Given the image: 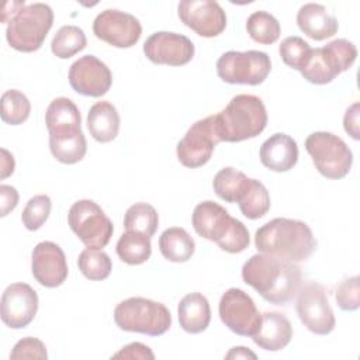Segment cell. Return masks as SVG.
<instances>
[{
  "instance_id": "1",
  "label": "cell",
  "mask_w": 360,
  "mask_h": 360,
  "mask_svg": "<svg viewBox=\"0 0 360 360\" xmlns=\"http://www.w3.org/2000/svg\"><path fill=\"white\" fill-rule=\"evenodd\" d=\"M242 278L267 302L284 305L297 295L302 274L300 266L294 262L267 253H257L245 262Z\"/></svg>"
},
{
  "instance_id": "2",
  "label": "cell",
  "mask_w": 360,
  "mask_h": 360,
  "mask_svg": "<svg viewBox=\"0 0 360 360\" xmlns=\"http://www.w3.org/2000/svg\"><path fill=\"white\" fill-rule=\"evenodd\" d=\"M316 245L311 228L291 218H274L262 225L255 235V246L260 253L294 263L307 260L315 252Z\"/></svg>"
},
{
  "instance_id": "3",
  "label": "cell",
  "mask_w": 360,
  "mask_h": 360,
  "mask_svg": "<svg viewBox=\"0 0 360 360\" xmlns=\"http://www.w3.org/2000/svg\"><path fill=\"white\" fill-rule=\"evenodd\" d=\"M214 124L219 142H240L263 132L267 125V111L257 96L238 94L214 115Z\"/></svg>"
},
{
  "instance_id": "4",
  "label": "cell",
  "mask_w": 360,
  "mask_h": 360,
  "mask_svg": "<svg viewBox=\"0 0 360 360\" xmlns=\"http://www.w3.org/2000/svg\"><path fill=\"white\" fill-rule=\"evenodd\" d=\"M114 322L125 332L160 336L172 326V315L162 302L143 297H131L115 307Z\"/></svg>"
},
{
  "instance_id": "5",
  "label": "cell",
  "mask_w": 360,
  "mask_h": 360,
  "mask_svg": "<svg viewBox=\"0 0 360 360\" xmlns=\"http://www.w3.org/2000/svg\"><path fill=\"white\" fill-rule=\"evenodd\" d=\"M53 24V11L45 3L24 6L8 22L6 38L11 48L20 52L38 51Z\"/></svg>"
},
{
  "instance_id": "6",
  "label": "cell",
  "mask_w": 360,
  "mask_h": 360,
  "mask_svg": "<svg viewBox=\"0 0 360 360\" xmlns=\"http://www.w3.org/2000/svg\"><path fill=\"white\" fill-rule=\"evenodd\" d=\"M356 58L357 48L354 44L345 38H338L322 48H312L301 75L312 84H328L338 75L350 69Z\"/></svg>"
},
{
  "instance_id": "7",
  "label": "cell",
  "mask_w": 360,
  "mask_h": 360,
  "mask_svg": "<svg viewBox=\"0 0 360 360\" xmlns=\"http://www.w3.org/2000/svg\"><path fill=\"white\" fill-rule=\"evenodd\" d=\"M305 149L323 177L339 180L349 174L353 153L338 135L326 131L312 132L305 139Z\"/></svg>"
},
{
  "instance_id": "8",
  "label": "cell",
  "mask_w": 360,
  "mask_h": 360,
  "mask_svg": "<svg viewBox=\"0 0 360 360\" xmlns=\"http://www.w3.org/2000/svg\"><path fill=\"white\" fill-rule=\"evenodd\" d=\"M271 70L270 56L263 51H228L217 60V75L231 84L257 86Z\"/></svg>"
},
{
  "instance_id": "9",
  "label": "cell",
  "mask_w": 360,
  "mask_h": 360,
  "mask_svg": "<svg viewBox=\"0 0 360 360\" xmlns=\"http://www.w3.org/2000/svg\"><path fill=\"white\" fill-rule=\"evenodd\" d=\"M68 222L75 235L91 249L105 248L114 232L111 219L93 200L76 201L69 208Z\"/></svg>"
},
{
  "instance_id": "10",
  "label": "cell",
  "mask_w": 360,
  "mask_h": 360,
  "mask_svg": "<svg viewBox=\"0 0 360 360\" xmlns=\"http://www.w3.org/2000/svg\"><path fill=\"white\" fill-rule=\"evenodd\" d=\"M295 311L304 326L316 335H329L336 325L326 288L319 283H307L297 292Z\"/></svg>"
},
{
  "instance_id": "11",
  "label": "cell",
  "mask_w": 360,
  "mask_h": 360,
  "mask_svg": "<svg viewBox=\"0 0 360 360\" xmlns=\"http://www.w3.org/2000/svg\"><path fill=\"white\" fill-rule=\"evenodd\" d=\"M218 311L222 323L239 336H253L262 323V314L255 301L240 288L226 290L219 300Z\"/></svg>"
},
{
  "instance_id": "12",
  "label": "cell",
  "mask_w": 360,
  "mask_h": 360,
  "mask_svg": "<svg viewBox=\"0 0 360 360\" xmlns=\"http://www.w3.org/2000/svg\"><path fill=\"white\" fill-rule=\"evenodd\" d=\"M219 143L214 115H208L202 120L195 121L181 141H179L176 153L179 162L190 169L204 166L210 159Z\"/></svg>"
},
{
  "instance_id": "13",
  "label": "cell",
  "mask_w": 360,
  "mask_h": 360,
  "mask_svg": "<svg viewBox=\"0 0 360 360\" xmlns=\"http://www.w3.org/2000/svg\"><path fill=\"white\" fill-rule=\"evenodd\" d=\"M93 32L98 39L115 48H131L139 41L142 25L129 13L107 8L94 18Z\"/></svg>"
},
{
  "instance_id": "14",
  "label": "cell",
  "mask_w": 360,
  "mask_h": 360,
  "mask_svg": "<svg viewBox=\"0 0 360 360\" xmlns=\"http://www.w3.org/2000/svg\"><path fill=\"white\" fill-rule=\"evenodd\" d=\"M181 22L204 38L219 35L226 27L224 8L211 0H183L177 4Z\"/></svg>"
},
{
  "instance_id": "15",
  "label": "cell",
  "mask_w": 360,
  "mask_h": 360,
  "mask_svg": "<svg viewBox=\"0 0 360 360\" xmlns=\"http://www.w3.org/2000/svg\"><path fill=\"white\" fill-rule=\"evenodd\" d=\"M38 311V294L27 283L10 284L1 295L0 315L6 326L21 329L28 326Z\"/></svg>"
},
{
  "instance_id": "16",
  "label": "cell",
  "mask_w": 360,
  "mask_h": 360,
  "mask_svg": "<svg viewBox=\"0 0 360 360\" xmlns=\"http://www.w3.org/2000/svg\"><path fill=\"white\" fill-rule=\"evenodd\" d=\"M194 52L191 39L177 32L158 31L148 37L143 44L145 56L156 65L181 66L193 59Z\"/></svg>"
},
{
  "instance_id": "17",
  "label": "cell",
  "mask_w": 360,
  "mask_h": 360,
  "mask_svg": "<svg viewBox=\"0 0 360 360\" xmlns=\"http://www.w3.org/2000/svg\"><path fill=\"white\" fill-rule=\"evenodd\" d=\"M112 83L110 68L94 55H84L75 60L69 69V84L83 96L101 97Z\"/></svg>"
},
{
  "instance_id": "18",
  "label": "cell",
  "mask_w": 360,
  "mask_h": 360,
  "mask_svg": "<svg viewBox=\"0 0 360 360\" xmlns=\"http://www.w3.org/2000/svg\"><path fill=\"white\" fill-rule=\"evenodd\" d=\"M31 271L34 278L44 287L55 288L63 284L69 269L60 246L51 240L39 242L31 255Z\"/></svg>"
},
{
  "instance_id": "19",
  "label": "cell",
  "mask_w": 360,
  "mask_h": 360,
  "mask_svg": "<svg viewBox=\"0 0 360 360\" xmlns=\"http://www.w3.org/2000/svg\"><path fill=\"white\" fill-rule=\"evenodd\" d=\"M235 218L219 204L214 201H202L195 205L191 217L194 231L217 245L224 240L233 225Z\"/></svg>"
},
{
  "instance_id": "20",
  "label": "cell",
  "mask_w": 360,
  "mask_h": 360,
  "mask_svg": "<svg viewBox=\"0 0 360 360\" xmlns=\"http://www.w3.org/2000/svg\"><path fill=\"white\" fill-rule=\"evenodd\" d=\"M260 162L271 172H288L298 162V145L290 135L277 132L260 146Z\"/></svg>"
},
{
  "instance_id": "21",
  "label": "cell",
  "mask_w": 360,
  "mask_h": 360,
  "mask_svg": "<svg viewBox=\"0 0 360 360\" xmlns=\"http://www.w3.org/2000/svg\"><path fill=\"white\" fill-rule=\"evenodd\" d=\"M292 338V326L281 312H264L257 332L252 336L253 342L263 350L278 352L284 349Z\"/></svg>"
},
{
  "instance_id": "22",
  "label": "cell",
  "mask_w": 360,
  "mask_h": 360,
  "mask_svg": "<svg viewBox=\"0 0 360 360\" xmlns=\"http://www.w3.org/2000/svg\"><path fill=\"white\" fill-rule=\"evenodd\" d=\"M297 25L307 37L315 41L330 38L339 30L338 20L318 3H307L300 7L297 13Z\"/></svg>"
},
{
  "instance_id": "23",
  "label": "cell",
  "mask_w": 360,
  "mask_h": 360,
  "mask_svg": "<svg viewBox=\"0 0 360 360\" xmlns=\"http://www.w3.org/2000/svg\"><path fill=\"white\" fill-rule=\"evenodd\" d=\"M179 323L187 333L204 332L211 321L208 300L201 292H190L181 298L177 307Z\"/></svg>"
},
{
  "instance_id": "24",
  "label": "cell",
  "mask_w": 360,
  "mask_h": 360,
  "mask_svg": "<svg viewBox=\"0 0 360 360\" xmlns=\"http://www.w3.org/2000/svg\"><path fill=\"white\" fill-rule=\"evenodd\" d=\"M49 135L69 134L82 129V117L77 105L68 97L53 98L45 112Z\"/></svg>"
},
{
  "instance_id": "25",
  "label": "cell",
  "mask_w": 360,
  "mask_h": 360,
  "mask_svg": "<svg viewBox=\"0 0 360 360\" xmlns=\"http://www.w3.org/2000/svg\"><path fill=\"white\" fill-rule=\"evenodd\" d=\"M120 114L110 101H97L87 112V128L90 135L101 143L111 142L120 131Z\"/></svg>"
},
{
  "instance_id": "26",
  "label": "cell",
  "mask_w": 360,
  "mask_h": 360,
  "mask_svg": "<svg viewBox=\"0 0 360 360\" xmlns=\"http://www.w3.org/2000/svg\"><path fill=\"white\" fill-rule=\"evenodd\" d=\"M159 249L166 260L184 263L194 255L195 242L186 229L172 226L165 229L159 236Z\"/></svg>"
},
{
  "instance_id": "27",
  "label": "cell",
  "mask_w": 360,
  "mask_h": 360,
  "mask_svg": "<svg viewBox=\"0 0 360 360\" xmlns=\"http://www.w3.org/2000/svg\"><path fill=\"white\" fill-rule=\"evenodd\" d=\"M49 149L52 156L65 165L80 162L87 152V142L83 131L49 135Z\"/></svg>"
},
{
  "instance_id": "28",
  "label": "cell",
  "mask_w": 360,
  "mask_h": 360,
  "mask_svg": "<svg viewBox=\"0 0 360 360\" xmlns=\"http://www.w3.org/2000/svg\"><path fill=\"white\" fill-rule=\"evenodd\" d=\"M118 257L131 266L145 263L152 253L150 238L136 232V231H125L115 246Z\"/></svg>"
},
{
  "instance_id": "29",
  "label": "cell",
  "mask_w": 360,
  "mask_h": 360,
  "mask_svg": "<svg viewBox=\"0 0 360 360\" xmlns=\"http://www.w3.org/2000/svg\"><path fill=\"white\" fill-rule=\"evenodd\" d=\"M240 212L248 219H259L270 210V195L264 184L256 179H249V183L238 200Z\"/></svg>"
},
{
  "instance_id": "30",
  "label": "cell",
  "mask_w": 360,
  "mask_h": 360,
  "mask_svg": "<svg viewBox=\"0 0 360 360\" xmlns=\"http://www.w3.org/2000/svg\"><path fill=\"white\" fill-rule=\"evenodd\" d=\"M248 183L249 177L243 172L236 170L235 167H224L215 174L212 187L221 200L226 202H238Z\"/></svg>"
},
{
  "instance_id": "31",
  "label": "cell",
  "mask_w": 360,
  "mask_h": 360,
  "mask_svg": "<svg viewBox=\"0 0 360 360\" xmlns=\"http://www.w3.org/2000/svg\"><path fill=\"white\" fill-rule=\"evenodd\" d=\"M86 44L87 39L84 31L80 27L63 25L56 31L51 42V51L55 56L60 59H69L77 52L83 51L86 48Z\"/></svg>"
},
{
  "instance_id": "32",
  "label": "cell",
  "mask_w": 360,
  "mask_h": 360,
  "mask_svg": "<svg viewBox=\"0 0 360 360\" xmlns=\"http://www.w3.org/2000/svg\"><path fill=\"white\" fill-rule=\"evenodd\" d=\"M159 225L158 211L148 202H135L124 215L125 231H136L146 236H153Z\"/></svg>"
},
{
  "instance_id": "33",
  "label": "cell",
  "mask_w": 360,
  "mask_h": 360,
  "mask_svg": "<svg viewBox=\"0 0 360 360\" xmlns=\"http://www.w3.org/2000/svg\"><path fill=\"white\" fill-rule=\"evenodd\" d=\"M246 30L255 42L270 45L280 38V22L267 11H255L248 17Z\"/></svg>"
},
{
  "instance_id": "34",
  "label": "cell",
  "mask_w": 360,
  "mask_h": 360,
  "mask_svg": "<svg viewBox=\"0 0 360 360\" xmlns=\"http://www.w3.org/2000/svg\"><path fill=\"white\" fill-rule=\"evenodd\" d=\"M77 266L82 274L93 281L105 280L112 269L110 256L100 249L91 248H87L80 252L77 257Z\"/></svg>"
},
{
  "instance_id": "35",
  "label": "cell",
  "mask_w": 360,
  "mask_h": 360,
  "mask_svg": "<svg viewBox=\"0 0 360 360\" xmlns=\"http://www.w3.org/2000/svg\"><path fill=\"white\" fill-rule=\"evenodd\" d=\"M31 103L20 90L11 89L1 96V120L10 125H20L30 117Z\"/></svg>"
},
{
  "instance_id": "36",
  "label": "cell",
  "mask_w": 360,
  "mask_h": 360,
  "mask_svg": "<svg viewBox=\"0 0 360 360\" xmlns=\"http://www.w3.org/2000/svg\"><path fill=\"white\" fill-rule=\"evenodd\" d=\"M311 51H312V48L309 46V44L297 35L284 38L278 48L283 62L287 66H290L295 70H300V72L305 66V63L311 55Z\"/></svg>"
},
{
  "instance_id": "37",
  "label": "cell",
  "mask_w": 360,
  "mask_h": 360,
  "mask_svg": "<svg viewBox=\"0 0 360 360\" xmlns=\"http://www.w3.org/2000/svg\"><path fill=\"white\" fill-rule=\"evenodd\" d=\"M52 208V201L46 194H38L28 200L22 210L21 221L28 231L39 229L48 219Z\"/></svg>"
},
{
  "instance_id": "38",
  "label": "cell",
  "mask_w": 360,
  "mask_h": 360,
  "mask_svg": "<svg viewBox=\"0 0 360 360\" xmlns=\"http://www.w3.org/2000/svg\"><path fill=\"white\" fill-rule=\"evenodd\" d=\"M336 302L342 311H356L360 307L359 276L342 280L336 287Z\"/></svg>"
},
{
  "instance_id": "39",
  "label": "cell",
  "mask_w": 360,
  "mask_h": 360,
  "mask_svg": "<svg viewBox=\"0 0 360 360\" xmlns=\"http://www.w3.org/2000/svg\"><path fill=\"white\" fill-rule=\"evenodd\" d=\"M249 242H250V236H249L248 228L245 226L243 222L235 218L231 231L224 238V240L218 243V246L228 253H240L249 246Z\"/></svg>"
},
{
  "instance_id": "40",
  "label": "cell",
  "mask_w": 360,
  "mask_h": 360,
  "mask_svg": "<svg viewBox=\"0 0 360 360\" xmlns=\"http://www.w3.org/2000/svg\"><path fill=\"white\" fill-rule=\"evenodd\" d=\"M15 360V359H48V353H46V347L44 345L42 340L32 338V336H27L20 339L11 353H10V360Z\"/></svg>"
},
{
  "instance_id": "41",
  "label": "cell",
  "mask_w": 360,
  "mask_h": 360,
  "mask_svg": "<svg viewBox=\"0 0 360 360\" xmlns=\"http://www.w3.org/2000/svg\"><path fill=\"white\" fill-rule=\"evenodd\" d=\"M111 359H142V360H153L155 354L150 350L149 346L141 343V342H132L127 346H124L120 352L112 354Z\"/></svg>"
},
{
  "instance_id": "42",
  "label": "cell",
  "mask_w": 360,
  "mask_h": 360,
  "mask_svg": "<svg viewBox=\"0 0 360 360\" xmlns=\"http://www.w3.org/2000/svg\"><path fill=\"white\" fill-rule=\"evenodd\" d=\"M359 115H360V104L359 101L353 103L345 112V117H343V127H345V131L354 139V141H359L360 139V120H359Z\"/></svg>"
},
{
  "instance_id": "43",
  "label": "cell",
  "mask_w": 360,
  "mask_h": 360,
  "mask_svg": "<svg viewBox=\"0 0 360 360\" xmlns=\"http://www.w3.org/2000/svg\"><path fill=\"white\" fill-rule=\"evenodd\" d=\"M18 204V191L8 184H0V215L7 217Z\"/></svg>"
},
{
  "instance_id": "44",
  "label": "cell",
  "mask_w": 360,
  "mask_h": 360,
  "mask_svg": "<svg viewBox=\"0 0 360 360\" xmlns=\"http://www.w3.org/2000/svg\"><path fill=\"white\" fill-rule=\"evenodd\" d=\"M1 179H6L8 176L13 174L14 167H15V162L13 155L7 150V149H1Z\"/></svg>"
},
{
  "instance_id": "45",
  "label": "cell",
  "mask_w": 360,
  "mask_h": 360,
  "mask_svg": "<svg viewBox=\"0 0 360 360\" xmlns=\"http://www.w3.org/2000/svg\"><path fill=\"white\" fill-rule=\"evenodd\" d=\"M256 357L257 356L249 347H245V346H235L225 354V359H256Z\"/></svg>"
}]
</instances>
